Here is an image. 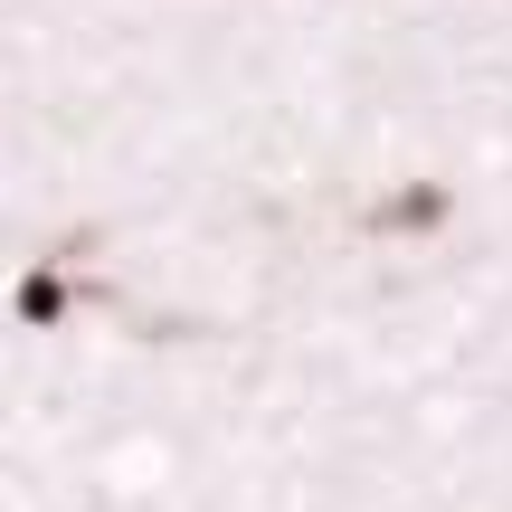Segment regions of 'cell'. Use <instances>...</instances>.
Listing matches in <instances>:
<instances>
[{
	"mask_svg": "<svg viewBox=\"0 0 512 512\" xmlns=\"http://www.w3.org/2000/svg\"><path fill=\"white\" fill-rule=\"evenodd\" d=\"M67 304H76V285H67L57 266H29V275H19V323H29V332H48Z\"/></svg>",
	"mask_w": 512,
	"mask_h": 512,
	"instance_id": "obj_2",
	"label": "cell"
},
{
	"mask_svg": "<svg viewBox=\"0 0 512 512\" xmlns=\"http://www.w3.org/2000/svg\"><path fill=\"white\" fill-rule=\"evenodd\" d=\"M437 219H446V181H408V190H389V200L361 209L370 238H427Z\"/></svg>",
	"mask_w": 512,
	"mask_h": 512,
	"instance_id": "obj_1",
	"label": "cell"
}]
</instances>
